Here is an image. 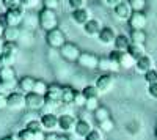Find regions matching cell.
<instances>
[{
	"label": "cell",
	"mask_w": 157,
	"mask_h": 140,
	"mask_svg": "<svg viewBox=\"0 0 157 140\" xmlns=\"http://www.w3.org/2000/svg\"><path fill=\"white\" fill-rule=\"evenodd\" d=\"M94 118H96L98 123H102V121L109 120V118H110V112H109V109L99 106V107L94 110Z\"/></svg>",
	"instance_id": "f546056e"
},
{
	"label": "cell",
	"mask_w": 157,
	"mask_h": 140,
	"mask_svg": "<svg viewBox=\"0 0 157 140\" xmlns=\"http://www.w3.org/2000/svg\"><path fill=\"white\" fill-rule=\"evenodd\" d=\"M43 5H44V8H47V10L55 11V10L58 8V5H60V0H43Z\"/></svg>",
	"instance_id": "60d3db41"
},
{
	"label": "cell",
	"mask_w": 157,
	"mask_h": 140,
	"mask_svg": "<svg viewBox=\"0 0 157 140\" xmlns=\"http://www.w3.org/2000/svg\"><path fill=\"white\" fill-rule=\"evenodd\" d=\"M8 107V101H6V96L0 93V110H3Z\"/></svg>",
	"instance_id": "bcb514c9"
},
{
	"label": "cell",
	"mask_w": 157,
	"mask_h": 140,
	"mask_svg": "<svg viewBox=\"0 0 157 140\" xmlns=\"http://www.w3.org/2000/svg\"><path fill=\"white\" fill-rule=\"evenodd\" d=\"M3 36V27H2V24H0V38Z\"/></svg>",
	"instance_id": "816d5d0a"
},
{
	"label": "cell",
	"mask_w": 157,
	"mask_h": 140,
	"mask_svg": "<svg viewBox=\"0 0 157 140\" xmlns=\"http://www.w3.org/2000/svg\"><path fill=\"white\" fill-rule=\"evenodd\" d=\"M71 18L74 19L75 24L85 25V24L91 19V13H90V10L85 6V8H80V10H74V11L71 13Z\"/></svg>",
	"instance_id": "e0dca14e"
},
{
	"label": "cell",
	"mask_w": 157,
	"mask_h": 140,
	"mask_svg": "<svg viewBox=\"0 0 157 140\" xmlns=\"http://www.w3.org/2000/svg\"><path fill=\"white\" fill-rule=\"evenodd\" d=\"M145 80L148 82V85H152V84H157V69L152 68L149 69L146 74H145Z\"/></svg>",
	"instance_id": "e575fe53"
},
{
	"label": "cell",
	"mask_w": 157,
	"mask_h": 140,
	"mask_svg": "<svg viewBox=\"0 0 157 140\" xmlns=\"http://www.w3.org/2000/svg\"><path fill=\"white\" fill-rule=\"evenodd\" d=\"M2 140H11V137H5V138H2Z\"/></svg>",
	"instance_id": "db71d44e"
},
{
	"label": "cell",
	"mask_w": 157,
	"mask_h": 140,
	"mask_svg": "<svg viewBox=\"0 0 157 140\" xmlns=\"http://www.w3.org/2000/svg\"><path fill=\"white\" fill-rule=\"evenodd\" d=\"M75 124H77V120H75L74 115H71V113H60V117H58V128L63 132L74 131Z\"/></svg>",
	"instance_id": "8fae6325"
},
{
	"label": "cell",
	"mask_w": 157,
	"mask_h": 140,
	"mask_svg": "<svg viewBox=\"0 0 157 140\" xmlns=\"http://www.w3.org/2000/svg\"><path fill=\"white\" fill-rule=\"evenodd\" d=\"M2 5L5 10H13V8H16L21 5L19 0H2Z\"/></svg>",
	"instance_id": "b9f144b4"
},
{
	"label": "cell",
	"mask_w": 157,
	"mask_h": 140,
	"mask_svg": "<svg viewBox=\"0 0 157 140\" xmlns=\"http://www.w3.org/2000/svg\"><path fill=\"white\" fill-rule=\"evenodd\" d=\"M85 101H86V99H85L82 90H80V91H75V95H74V101H72V106L82 107V106H85Z\"/></svg>",
	"instance_id": "8d00e7d4"
},
{
	"label": "cell",
	"mask_w": 157,
	"mask_h": 140,
	"mask_svg": "<svg viewBox=\"0 0 157 140\" xmlns=\"http://www.w3.org/2000/svg\"><path fill=\"white\" fill-rule=\"evenodd\" d=\"M113 85H115V77L112 74H101L98 77V80H96V84H94V87L98 88V91L101 95L109 93L113 88Z\"/></svg>",
	"instance_id": "9c48e42d"
},
{
	"label": "cell",
	"mask_w": 157,
	"mask_h": 140,
	"mask_svg": "<svg viewBox=\"0 0 157 140\" xmlns=\"http://www.w3.org/2000/svg\"><path fill=\"white\" fill-rule=\"evenodd\" d=\"M3 43H5V41H0V54H2V47H3Z\"/></svg>",
	"instance_id": "f5cc1de1"
},
{
	"label": "cell",
	"mask_w": 157,
	"mask_h": 140,
	"mask_svg": "<svg viewBox=\"0 0 157 140\" xmlns=\"http://www.w3.org/2000/svg\"><path fill=\"white\" fill-rule=\"evenodd\" d=\"M17 135L21 137V140H35V132H32V131H29V129H22V131H19L17 132Z\"/></svg>",
	"instance_id": "ab89813d"
},
{
	"label": "cell",
	"mask_w": 157,
	"mask_h": 140,
	"mask_svg": "<svg viewBox=\"0 0 157 140\" xmlns=\"http://www.w3.org/2000/svg\"><path fill=\"white\" fill-rule=\"evenodd\" d=\"M148 95L152 99H157V84H152V85L148 87Z\"/></svg>",
	"instance_id": "f6af8a7d"
},
{
	"label": "cell",
	"mask_w": 157,
	"mask_h": 140,
	"mask_svg": "<svg viewBox=\"0 0 157 140\" xmlns=\"http://www.w3.org/2000/svg\"><path fill=\"white\" fill-rule=\"evenodd\" d=\"M17 87L21 93L27 95V93H32L33 91V87H35V79L30 77V76H27V77H22L19 82H17Z\"/></svg>",
	"instance_id": "cb8c5ba5"
},
{
	"label": "cell",
	"mask_w": 157,
	"mask_h": 140,
	"mask_svg": "<svg viewBox=\"0 0 157 140\" xmlns=\"http://www.w3.org/2000/svg\"><path fill=\"white\" fill-rule=\"evenodd\" d=\"M22 32L19 27H5L3 29V40L8 43H16L21 38Z\"/></svg>",
	"instance_id": "603a6c76"
},
{
	"label": "cell",
	"mask_w": 157,
	"mask_h": 140,
	"mask_svg": "<svg viewBox=\"0 0 157 140\" xmlns=\"http://www.w3.org/2000/svg\"><path fill=\"white\" fill-rule=\"evenodd\" d=\"M25 129H29L32 132H38V131H44L43 129V124H41V120H30L27 124H25Z\"/></svg>",
	"instance_id": "1f68e13d"
},
{
	"label": "cell",
	"mask_w": 157,
	"mask_h": 140,
	"mask_svg": "<svg viewBox=\"0 0 157 140\" xmlns=\"http://www.w3.org/2000/svg\"><path fill=\"white\" fill-rule=\"evenodd\" d=\"M85 140H104V132L101 129H91V132L85 137Z\"/></svg>",
	"instance_id": "d590c367"
},
{
	"label": "cell",
	"mask_w": 157,
	"mask_h": 140,
	"mask_svg": "<svg viewBox=\"0 0 157 140\" xmlns=\"http://www.w3.org/2000/svg\"><path fill=\"white\" fill-rule=\"evenodd\" d=\"M17 88V80H8V82H2L0 80V93L8 96L10 93H13Z\"/></svg>",
	"instance_id": "83f0119b"
},
{
	"label": "cell",
	"mask_w": 157,
	"mask_h": 140,
	"mask_svg": "<svg viewBox=\"0 0 157 140\" xmlns=\"http://www.w3.org/2000/svg\"><path fill=\"white\" fill-rule=\"evenodd\" d=\"M46 140H58V134L57 132H47L46 134Z\"/></svg>",
	"instance_id": "7dc6e473"
},
{
	"label": "cell",
	"mask_w": 157,
	"mask_h": 140,
	"mask_svg": "<svg viewBox=\"0 0 157 140\" xmlns=\"http://www.w3.org/2000/svg\"><path fill=\"white\" fill-rule=\"evenodd\" d=\"M132 11H143L146 6V0H127Z\"/></svg>",
	"instance_id": "d6a6232c"
},
{
	"label": "cell",
	"mask_w": 157,
	"mask_h": 140,
	"mask_svg": "<svg viewBox=\"0 0 157 140\" xmlns=\"http://www.w3.org/2000/svg\"><path fill=\"white\" fill-rule=\"evenodd\" d=\"M113 128H115V123H113L110 118L105 120V121H102V123H99V129H101L102 132H112Z\"/></svg>",
	"instance_id": "74e56055"
},
{
	"label": "cell",
	"mask_w": 157,
	"mask_h": 140,
	"mask_svg": "<svg viewBox=\"0 0 157 140\" xmlns=\"http://www.w3.org/2000/svg\"><path fill=\"white\" fill-rule=\"evenodd\" d=\"M58 140H72V138L66 134H61V135H58Z\"/></svg>",
	"instance_id": "681fc988"
},
{
	"label": "cell",
	"mask_w": 157,
	"mask_h": 140,
	"mask_svg": "<svg viewBox=\"0 0 157 140\" xmlns=\"http://www.w3.org/2000/svg\"><path fill=\"white\" fill-rule=\"evenodd\" d=\"M104 2H105V5H109V6H113V8H115L118 3L121 2V0H104Z\"/></svg>",
	"instance_id": "c3c4849f"
},
{
	"label": "cell",
	"mask_w": 157,
	"mask_h": 140,
	"mask_svg": "<svg viewBox=\"0 0 157 140\" xmlns=\"http://www.w3.org/2000/svg\"><path fill=\"white\" fill-rule=\"evenodd\" d=\"M98 107H99V99H86L85 101V109L88 112H93L94 113V110Z\"/></svg>",
	"instance_id": "f35d334b"
},
{
	"label": "cell",
	"mask_w": 157,
	"mask_h": 140,
	"mask_svg": "<svg viewBox=\"0 0 157 140\" xmlns=\"http://www.w3.org/2000/svg\"><path fill=\"white\" fill-rule=\"evenodd\" d=\"M25 18V8L22 5L13 8V10H6V13L3 16H0V24L2 27H19V24L24 21Z\"/></svg>",
	"instance_id": "6da1fadb"
},
{
	"label": "cell",
	"mask_w": 157,
	"mask_h": 140,
	"mask_svg": "<svg viewBox=\"0 0 157 140\" xmlns=\"http://www.w3.org/2000/svg\"><path fill=\"white\" fill-rule=\"evenodd\" d=\"M127 22L130 30H145V27L148 25V18L143 11H134Z\"/></svg>",
	"instance_id": "ba28073f"
},
{
	"label": "cell",
	"mask_w": 157,
	"mask_h": 140,
	"mask_svg": "<svg viewBox=\"0 0 157 140\" xmlns=\"http://www.w3.org/2000/svg\"><path fill=\"white\" fill-rule=\"evenodd\" d=\"M98 68L104 72V74H112L115 71H120V66L116 65V61H113L112 58L105 57V58H99V65Z\"/></svg>",
	"instance_id": "ac0fdd59"
},
{
	"label": "cell",
	"mask_w": 157,
	"mask_h": 140,
	"mask_svg": "<svg viewBox=\"0 0 157 140\" xmlns=\"http://www.w3.org/2000/svg\"><path fill=\"white\" fill-rule=\"evenodd\" d=\"M17 55V44L16 43H3L2 54H0V66H13Z\"/></svg>",
	"instance_id": "3957f363"
},
{
	"label": "cell",
	"mask_w": 157,
	"mask_h": 140,
	"mask_svg": "<svg viewBox=\"0 0 157 140\" xmlns=\"http://www.w3.org/2000/svg\"><path fill=\"white\" fill-rule=\"evenodd\" d=\"M155 140H157V128H155Z\"/></svg>",
	"instance_id": "11a10c76"
},
{
	"label": "cell",
	"mask_w": 157,
	"mask_h": 140,
	"mask_svg": "<svg viewBox=\"0 0 157 140\" xmlns=\"http://www.w3.org/2000/svg\"><path fill=\"white\" fill-rule=\"evenodd\" d=\"M116 36H118V35H116V32H115L112 27H102L101 32H99V35H98L99 41H101L102 44H105V46L113 44L115 40H116Z\"/></svg>",
	"instance_id": "2e32d148"
},
{
	"label": "cell",
	"mask_w": 157,
	"mask_h": 140,
	"mask_svg": "<svg viewBox=\"0 0 157 140\" xmlns=\"http://www.w3.org/2000/svg\"><path fill=\"white\" fill-rule=\"evenodd\" d=\"M130 38V43H135V44H145L146 41V33L145 30H132L129 35Z\"/></svg>",
	"instance_id": "f1b7e54d"
},
{
	"label": "cell",
	"mask_w": 157,
	"mask_h": 140,
	"mask_svg": "<svg viewBox=\"0 0 157 140\" xmlns=\"http://www.w3.org/2000/svg\"><path fill=\"white\" fill-rule=\"evenodd\" d=\"M115 46V50H120V52H127V49L130 46V38L126 36V35H118L116 40L113 43Z\"/></svg>",
	"instance_id": "d4e9b609"
},
{
	"label": "cell",
	"mask_w": 157,
	"mask_h": 140,
	"mask_svg": "<svg viewBox=\"0 0 157 140\" xmlns=\"http://www.w3.org/2000/svg\"><path fill=\"white\" fill-rule=\"evenodd\" d=\"M85 2L86 0H69V6L74 10H80V8H85Z\"/></svg>",
	"instance_id": "7bdbcfd3"
},
{
	"label": "cell",
	"mask_w": 157,
	"mask_h": 140,
	"mask_svg": "<svg viewBox=\"0 0 157 140\" xmlns=\"http://www.w3.org/2000/svg\"><path fill=\"white\" fill-rule=\"evenodd\" d=\"M8 101V107L11 110H21L25 107V95L21 91H13L6 96Z\"/></svg>",
	"instance_id": "4fadbf2b"
},
{
	"label": "cell",
	"mask_w": 157,
	"mask_h": 140,
	"mask_svg": "<svg viewBox=\"0 0 157 140\" xmlns=\"http://www.w3.org/2000/svg\"><path fill=\"white\" fill-rule=\"evenodd\" d=\"M82 93H83L85 99H99V96H101V93L98 91V88L94 85H86L82 90Z\"/></svg>",
	"instance_id": "4dcf8cb0"
},
{
	"label": "cell",
	"mask_w": 157,
	"mask_h": 140,
	"mask_svg": "<svg viewBox=\"0 0 157 140\" xmlns=\"http://www.w3.org/2000/svg\"><path fill=\"white\" fill-rule=\"evenodd\" d=\"M46 43L54 49H61L66 44V36H64V33L57 27L50 32H46Z\"/></svg>",
	"instance_id": "5b68a950"
},
{
	"label": "cell",
	"mask_w": 157,
	"mask_h": 140,
	"mask_svg": "<svg viewBox=\"0 0 157 140\" xmlns=\"http://www.w3.org/2000/svg\"><path fill=\"white\" fill-rule=\"evenodd\" d=\"M101 29H102L101 21H99V19H93V18H91V19L83 25V32H85L88 36H98L99 32H101Z\"/></svg>",
	"instance_id": "d6986e66"
},
{
	"label": "cell",
	"mask_w": 157,
	"mask_h": 140,
	"mask_svg": "<svg viewBox=\"0 0 157 140\" xmlns=\"http://www.w3.org/2000/svg\"><path fill=\"white\" fill-rule=\"evenodd\" d=\"M33 91L38 93V95H41V96H44L46 91H47V85H46V82H44V80H35Z\"/></svg>",
	"instance_id": "836d02e7"
},
{
	"label": "cell",
	"mask_w": 157,
	"mask_h": 140,
	"mask_svg": "<svg viewBox=\"0 0 157 140\" xmlns=\"http://www.w3.org/2000/svg\"><path fill=\"white\" fill-rule=\"evenodd\" d=\"M113 11H115L116 18H120L123 21H129V18L132 16V13H134L130 5H129V2H124V0H121V2L113 8Z\"/></svg>",
	"instance_id": "9a60e30c"
},
{
	"label": "cell",
	"mask_w": 157,
	"mask_h": 140,
	"mask_svg": "<svg viewBox=\"0 0 157 140\" xmlns=\"http://www.w3.org/2000/svg\"><path fill=\"white\" fill-rule=\"evenodd\" d=\"M113 61H116V65L120 66V69H130L135 66V60L130 57L127 52H120V50H113V52L110 54V57Z\"/></svg>",
	"instance_id": "8992f818"
},
{
	"label": "cell",
	"mask_w": 157,
	"mask_h": 140,
	"mask_svg": "<svg viewBox=\"0 0 157 140\" xmlns=\"http://www.w3.org/2000/svg\"><path fill=\"white\" fill-rule=\"evenodd\" d=\"M77 63H78L82 68H85V69H96L98 65H99V58H98V55H94V54L82 52L80 57H78V60H77Z\"/></svg>",
	"instance_id": "7c38bea8"
},
{
	"label": "cell",
	"mask_w": 157,
	"mask_h": 140,
	"mask_svg": "<svg viewBox=\"0 0 157 140\" xmlns=\"http://www.w3.org/2000/svg\"><path fill=\"white\" fill-rule=\"evenodd\" d=\"M135 68H137V71L138 72H141V74H146L149 69H152L154 68V63H152V58L146 54L145 57H141V58H138L137 61H135Z\"/></svg>",
	"instance_id": "ffe728a7"
},
{
	"label": "cell",
	"mask_w": 157,
	"mask_h": 140,
	"mask_svg": "<svg viewBox=\"0 0 157 140\" xmlns=\"http://www.w3.org/2000/svg\"><path fill=\"white\" fill-rule=\"evenodd\" d=\"M44 106H46L44 96L38 95L35 91L25 95V107H27L29 110H43Z\"/></svg>",
	"instance_id": "52a82bcc"
},
{
	"label": "cell",
	"mask_w": 157,
	"mask_h": 140,
	"mask_svg": "<svg viewBox=\"0 0 157 140\" xmlns=\"http://www.w3.org/2000/svg\"><path fill=\"white\" fill-rule=\"evenodd\" d=\"M41 124L44 132H55V129H58V115L57 113H44L41 115Z\"/></svg>",
	"instance_id": "5bb4252c"
},
{
	"label": "cell",
	"mask_w": 157,
	"mask_h": 140,
	"mask_svg": "<svg viewBox=\"0 0 157 140\" xmlns=\"http://www.w3.org/2000/svg\"><path fill=\"white\" fill-rule=\"evenodd\" d=\"M0 80L8 82V80H16V71L13 66H0Z\"/></svg>",
	"instance_id": "484cf974"
},
{
	"label": "cell",
	"mask_w": 157,
	"mask_h": 140,
	"mask_svg": "<svg viewBox=\"0 0 157 140\" xmlns=\"http://www.w3.org/2000/svg\"><path fill=\"white\" fill-rule=\"evenodd\" d=\"M61 95H63V87H60L58 84H50L47 85V91L44 95V101L49 106H60L61 104Z\"/></svg>",
	"instance_id": "277c9868"
},
{
	"label": "cell",
	"mask_w": 157,
	"mask_h": 140,
	"mask_svg": "<svg viewBox=\"0 0 157 140\" xmlns=\"http://www.w3.org/2000/svg\"><path fill=\"white\" fill-rule=\"evenodd\" d=\"M11 137V140H21V137L17 135V134H13V135H10Z\"/></svg>",
	"instance_id": "f907efd6"
},
{
	"label": "cell",
	"mask_w": 157,
	"mask_h": 140,
	"mask_svg": "<svg viewBox=\"0 0 157 140\" xmlns=\"http://www.w3.org/2000/svg\"><path fill=\"white\" fill-rule=\"evenodd\" d=\"M21 2V5L27 10V8H33V6H36L38 5V0H19Z\"/></svg>",
	"instance_id": "ee69618b"
},
{
	"label": "cell",
	"mask_w": 157,
	"mask_h": 140,
	"mask_svg": "<svg viewBox=\"0 0 157 140\" xmlns=\"http://www.w3.org/2000/svg\"><path fill=\"white\" fill-rule=\"evenodd\" d=\"M60 54L64 60H68V61H77L78 57H80V49H78L75 44L72 43H66L61 49H60Z\"/></svg>",
	"instance_id": "30bf717a"
},
{
	"label": "cell",
	"mask_w": 157,
	"mask_h": 140,
	"mask_svg": "<svg viewBox=\"0 0 157 140\" xmlns=\"http://www.w3.org/2000/svg\"><path fill=\"white\" fill-rule=\"evenodd\" d=\"M127 54L137 61L138 58H141V57H145V55H146V47H145V44H135V43H130V46H129V49H127Z\"/></svg>",
	"instance_id": "7402d4cb"
},
{
	"label": "cell",
	"mask_w": 157,
	"mask_h": 140,
	"mask_svg": "<svg viewBox=\"0 0 157 140\" xmlns=\"http://www.w3.org/2000/svg\"><path fill=\"white\" fill-rule=\"evenodd\" d=\"M74 95H75V90H74L72 87H69V85L63 87L61 104H64V106H72V101H74Z\"/></svg>",
	"instance_id": "4316f807"
},
{
	"label": "cell",
	"mask_w": 157,
	"mask_h": 140,
	"mask_svg": "<svg viewBox=\"0 0 157 140\" xmlns=\"http://www.w3.org/2000/svg\"><path fill=\"white\" fill-rule=\"evenodd\" d=\"M38 24L39 27L44 29L46 32H50L58 27V18H57V13L52 11V10H47V8H43L41 13H39V18H38Z\"/></svg>",
	"instance_id": "7a4b0ae2"
},
{
	"label": "cell",
	"mask_w": 157,
	"mask_h": 140,
	"mask_svg": "<svg viewBox=\"0 0 157 140\" xmlns=\"http://www.w3.org/2000/svg\"><path fill=\"white\" fill-rule=\"evenodd\" d=\"M91 129H93V128H91V124H90L88 120H77V124H75L74 132H75L77 137L85 138V137L91 132Z\"/></svg>",
	"instance_id": "44dd1931"
}]
</instances>
